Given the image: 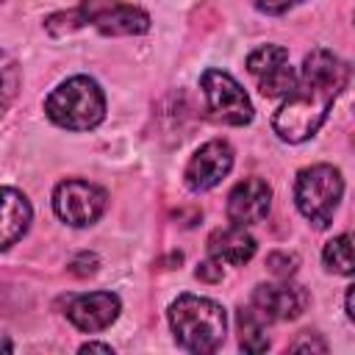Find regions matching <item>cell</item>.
Listing matches in <instances>:
<instances>
[{"instance_id":"cell-1","label":"cell","mask_w":355,"mask_h":355,"mask_svg":"<svg viewBox=\"0 0 355 355\" xmlns=\"http://www.w3.org/2000/svg\"><path fill=\"white\" fill-rule=\"evenodd\" d=\"M344 86H347V64L333 50L324 47L311 50L302 61V69L297 72L294 89L283 97V105L272 119L275 133L288 144H300L311 139L327 119L330 105L336 103Z\"/></svg>"},{"instance_id":"cell-2","label":"cell","mask_w":355,"mask_h":355,"mask_svg":"<svg viewBox=\"0 0 355 355\" xmlns=\"http://www.w3.org/2000/svg\"><path fill=\"white\" fill-rule=\"evenodd\" d=\"M169 327L186 352H216L227 333V313L219 302L197 294H180L169 305Z\"/></svg>"},{"instance_id":"cell-3","label":"cell","mask_w":355,"mask_h":355,"mask_svg":"<svg viewBox=\"0 0 355 355\" xmlns=\"http://www.w3.org/2000/svg\"><path fill=\"white\" fill-rule=\"evenodd\" d=\"M44 114L64 130H92L105 116V94L89 75L61 80L44 100Z\"/></svg>"},{"instance_id":"cell-4","label":"cell","mask_w":355,"mask_h":355,"mask_svg":"<svg viewBox=\"0 0 355 355\" xmlns=\"http://www.w3.org/2000/svg\"><path fill=\"white\" fill-rule=\"evenodd\" d=\"M58 19H64V25H58L53 33H69L75 28L92 25L94 31L105 33V36H139L150 31V14L139 6L122 3V0H80V6L75 11H64L55 14Z\"/></svg>"},{"instance_id":"cell-5","label":"cell","mask_w":355,"mask_h":355,"mask_svg":"<svg viewBox=\"0 0 355 355\" xmlns=\"http://www.w3.org/2000/svg\"><path fill=\"white\" fill-rule=\"evenodd\" d=\"M344 194V178L330 164H313L300 169L294 183V202L313 227H327Z\"/></svg>"},{"instance_id":"cell-6","label":"cell","mask_w":355,"mask_h":355,"mask_svg":"<svg viewBox=\"0 0 355 355\" xmlns=\"http://www.w3.org/2000/svg\"><path fill=\"white\" fill-rule=\"evenodd\" d=\"M105 205H108L105 189H100L97 183H89V180H80V178L61 180L53 191V211L69 227L94 225L103 216Z\"/></svg>"},{"instance_id":"cell-7","label":"cell","mask_w":355,"mask_h":355,"mask_svg":"<svg viewBox=\"0 0 355 355\" xmlns=\"http://www.w3.org/2000/svg\"><path fill=\"white\" fill-rule=\"evenodd\" d=\"M200 89L205 94V105L214 119H219L225 125L252 122V103L233 75H227L222 69H205L200 75Z\"/></svg>"},{"instance_id":"cell-8","label":"cell","mask_w":355,"mask_h":355,"mask_svg":"<svg viewBox=\"0 0 355 355\" xmlns=\"http://www.w3.org/2000/svg\"><path fill=\"white\" fill-rule=\"evenodd\" d=\"M247 69L266 97H286L297 83V69L288 64V50L280 44H263L252 50Z\"/></svg>"},{"instance_id":"cell-9","label":"cell","mask_w":355,"mask_h":355,"mask_svg":"<svg viewBox=\"0 0 355 355\" xmlns=\"http://www.w3.org/2000/svg\"><path fill=\"white\" fill-rule=\"evenodd\" d=\"M311 297L308 288L300 283L277 280V283H261L252 291L250 305L263 316V322H291L297 316H302V311L308 308Z\"/></svg>"},{"instance_id":"cell-10","label":"cell","mask_w":355,"mask_h":355,"mask_svg":"<svg viewBox=\"0 0 355 355\" xmlns=\"http://www.w3.org/2000/svg\"><path fill=\"white\" fill-rule=\"evenodd\" d=\"M230 169H233V147L225 139H211L189 158L183 183L189 191L200 194V191L214 189L222 178H227Z\"/></svg>"},{"instance_id":"cell-11","label":"cell","mask_w":355,"mask_h":355,"mask_svg":"<svg viewBox=\"0 0 355 355\" xmlns=\"http://www.w3.org/2000/svg\"><path fill=\"white\" fill-rule=\"evenodd\" d=\"M119 311L122 302L114 291H89V294H75L67 302L64 313L80 333H100L116 322Z\"/></svg>"},{"instance_id":"cell-12","label":"cell","mask_w":355,"mask_h":355,"mask_svg":"<svg viewBox=\"0 0 355 355\" xmlns=\"http://www.w3.org/2000/svg\"><path fill=\"white\" fill-rule=\"evenodd\" d=\"M272 208V189L266 180L261 178H247L241 183L233 186V191L227 194V219L233 225H258L269 216Z\"/></svg>"},{"instance_id":"cell-13","label":"cell","mask_w":355,"mask_h":355,"mask_svg":"<svg viewBox=\"0 0 355 355\" xmlns=\"http://www.w3.org/2000/svg\"><path fill=\"white\" fill-rule=\"evenodd\" d=\"M33 208L28 197L11 186L0 189V250L14 247L31 227Z\"/></svg>"},{"instance_id":"cell-14","label":"cell","mask_w":355,"mask_h":355,"mask_svg":"<svg viewBox=\"0 0 355 355\" xmlns=\"http://www.w3.org/2000/svg\"><path fill=\"white\" fill-rule=\"evenodd\" d=\"M255 250H258L255 239H252L241 225H230V227L214 230L211 239H208V252H211V258H216V261H222V263H230V266L247 263V261L255 255Z\"/></svg>"},{"instance_id":"cell-15","label":"cell","mask_w":355,"mask_h":355,"mask_svg":"<svg viewBox=\"0 0 355 355\" xmlns=\"http://www.w3.org/2000/svg\"><path fill=\"white\" fill-rule=\"evenodd\" d=\"M236 322H239V344H241L244 352L258 355V352L269 349V338H266V330H263V316L252 305L239 308Z\"/></svg>"},{"instance_id":"cell-16","label":"cell","mask_w":355,"mask_h":355,"mask_svg":"<svg viewBox=\"0 0 355 355\" xmlns=\"http://www.w3.org/2000/svg\"><path fill=\"white\" fill-rule=\"evenodd\" d=\"M322 261H324L327 272L352 275V239H349V233H341V236L330 239L322 250Z\"/></svg>"},{"instance_id":"cell-17","label":"cell","mask_w":355,"mask_h":355,"mask_svg":"<svg viewBox=\"0 0 355 355\" xmlns=\"http://www.w3.org/2000/svg\"><path fill=\"white\" fill-rule=\"evenodd\" d=\"M19 80H22V72H19L17 58H11L6 50H0V116L14 103V97L19 92Z\"/></svg>"},{"instance_id":"cell-18","label":"cell","mask_w":355,"mask_h":355,"mask_svg":"<svg viewBox=\"0 0 355 355\" xmlns=\"http://www.w3.org/2000/svg\"><path fill=\"white\" fill-rule=\"evenodd\" d=\"M266 266H269V272H272L275 277L286 280V277H291V275L297 272L300 255H297V252H288V250H277V252H269V255H266Z\"/></svg>"},{"instance_id":"cell-19","label":"cell","mask_w":355,"mask_h":355,"mask_svg":"<svg viewBox=\"0 0 355 355\" xmlns=\"http://www.w3.org/2000/svg\"><path fill=\"white\" fill-rule=\"evenodd\" d=\"M97 266H100V258H97L94 252H78V255L69 261L67 269H69L75 277H89V275L97 272Z\"/></svg>"},{"instance_id":"cell-20","label":"cell","mask_w":355,"mask_h":355,"mask_svg":"<svg viewBox=\"0 0 355 355\" xmlns=\"http://www.w3.org/2000/svg\"><path fill=\"white\" fill-rule=\"evenodd\" d=\"M200 280H205V283H219L222 277H225V263L222 261H216V258H208V261H202V263H197V272H194Z\"/></svg>"},{"instance_id":"cell-21","label":"cell","mask_w":355,"mask_h":355,"mask_svg":"<svg viewBox=\"0 0 355 355\" xmlns=\"http://www.w3.org/2000/svg\"><path fill=\"white\" fill-rule=\"evenodd\" d=\"M288 349L291 352H327V344L316 333H302L297 341H291Z\"/></svg>"},{"instance_id":"cell-22","label":"cell","mask_w":355,"mask_h":355,"mask_svg":"<svg viewBox=\"0 0 355 355\" xmlns=\"http://www.w3.org/2000/svg\"><path fill=\"white\" fill-rule=\"evenodd\" d=\"M263 14H283V11H288V8H294L297 3H302V0H252Z\"/></svg>"},{"instance_id":"cell-23","label":"cell","mask_w":355,"mask_h":355,"mask_svg":"<svg viewBox=\"0 0 355 355\" xmlns=\"http://www.w3.org/2000/svg\"><path fill=\"white\" fill-rule=\"evenodd\" d=\"M80 352H105V355H111L114 349H111V344H100V341H86V344H80Z\"/></svg>"},{"instance_id":"cell-24","label":"cell","mask_w":355,"mask_h":355,"mask_svg":"<svg viewBox=\"0 0 355 355\" xmlns=\"http://www.w3.org/2000/svg\"><path fill=\"white\" fill-rule=\"evenodd\" d=\"M344 305H347V316L355 319V311H352V288H347V302Z\"/></svg>"},{"instance_id":"cell-25","label":"cell","mask_w":355,"mask_h":355,"mask_svg":"<svg viewBox=\"0 0 355 355\" xmlns=\"http://www.w3.org/2000/svg\"><path fill=\"white\" fill-rule=\"evenodd\" d=\"M0 349H6V352H11V349H14V344H11L8 338H3V336H0Z\"/></svg>"}]
</instances>
